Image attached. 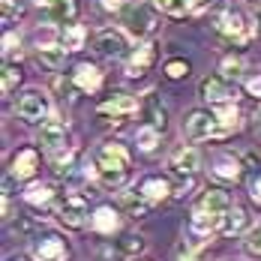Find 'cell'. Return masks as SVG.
<instances>
[{
	"label": "cell",
	"instance_id": "1",
	"mask_svg": "<svg viewBox=\"0 0 261 261\" xmlns=\"http://www.w3.org/2000/svg\"><path fill=\"white\" fill-rule=\"evenodd\" d=\"M129 147L123 144V141H108L99 147V153H96V165H99V171H129Z\"/></svg>",
	"mask_w": 261,
	"mask_h": 261
},
{
	"label": "cell",
	"instance_id": "2",
	"mask_svg": "<svg viewBox=\"0 0 261 261\" xmlns=\"http://www.w3.org/2000/svg\"><path fill=\"white\" fill-rule=\"evenodd\" d=\"M48 96L42 93V90H24L21 96H18V105H15V111H18V117H24L30 123H36V120H42L45 114H48Z\"/></svg>",
	"mask_w": 261,
	"mask_h": 261
},
{
	"label": "cell",
	"instance_id": "3",
	"mask_svg": "<svg viewBox=\"0 0 261 261\" xmlns=\"http://www.w3.org/2000/svg\"><path fill=\"white\" fill-rule=\"evenodd\" d=\"M183 129H186V135H189L192 141H204L210 135H219V120H216V114H210V111H192Z\"/></svg>",
	"mask_w": 261,
	"mask_h": 261
},
{
	"label": "cell",
	"instance_id": "4",
	"mask_svg": "<svg viewBox=\"0 0 261 261\" xmlns=\"http://www.w3.org/2000/svg\"><path fill=\"white\" fill-rule=\"evenodd\" d=\"M57 216H60L63 225L81 228V225L87 222V198H84V195H66V198L60 201V207H57Z\"/></svg>",
	"mask_w": 261,
	"mask_h": 261
},
{
	"label": "cell",
	"instance_id": "5",
	"mask_svg": "<svg viewBox=\"0 0 261 261\" xmlns=\"http://www.w3.org/2000/svg\"><path fill=\"white\" fill-rule=\"evenodd\" d=\"M216 27H219L231 42H237V45H243V42L252 36V27L246 24V18H243L240 12H234V9H225V12H222V18L216 21Z\"/></svg>",
	"mask_w": 261,
	"mask_h": 261
},
{
	"label": "cell",
	"instance_id": "6",
	"mask_svg": "<svg viewBox=\"0 0 261 261\" xmlns=\"http://www.w3.org/2000/svg\"><path fill=\"white\" fill-rule=\"evenodd\" d=\"M33 255L39 261H66L69 258V246H66V240H60L57 234H45V237H39V243L33 246Z\"/></svg>",
	"mask_w": 261,
	"mask_h": 261
},
{
	"label": "cell",
	"instance_id": "7",
	"mask_svg": "<svg viewBox=\"0 0 261 261\" xmlns=\"http://www.w3.org/2000/svg\"><path fill=\"white\" fill-rule=\"evenodd\" d=\"M201 96L213 105H228L234 99V90L228 87V79H222V75H207V79L201 81Z\"/></svg>",
	"mask_w": 261,
	"mask_h": 261
},
{
	"label": "cell",
	"instance_id": "8",
	"mask_svg": "<svg viewBox=\"0 0 261 261\" xmlns=\"http://www.w3.org/2000/svg\"><path fill=\"white\" fill-rule=\"evenodd\" d=\"M126 48H129V42H126V33L123 30L108 27V30H102L96 36V51L102 54V57H120Z\"/></svg>",
	"mask_w": 261,
	"mask_h": 261
},
{
	"label": "cell",
	"instance_id": "9",
	"mask_svg": "<svg viewBox=\"0 0 261 261\" xmlns=\"http://www.w3.org/2000/svg\"><path fill=\"white\" fill-rule=\"evenodd\" d=\"M153 57H156V45H150V42H141V45H138V48L129 54V60H126V75H129V79H141V75L150 69Z\"/></svg>",
	"mask_w": 261,
	"mask_h": 261
},
{
	"label": "cell",
	"instance_id": "10",
	"mask_svg": "<svg viewBox=\"0 0 261 261\" xmlns=\"http://www.w3.org/2000/svg\"><path fill=\"white\" fill-rule=\"evenodd\" d=\"M198 207L207 210V213H216V216H225L234 204H231V198H228V192H225V189L210 186V189H204V195H201V204H198Z\"/></svg>",
	"mask_w": 261,
	"mask_h": 261
},
{
	"label": "cell",
	"instance_id": "11",
	"mask_svg": "<svg viewBox=\"0 0 261 261\" xmlns=\"http://www.w3.org/2000/svg\"><path fill=\"white\" fill-rule=\"evenodd\" d=\"M63 138H66V123L63 120H42V126H39V144L42 147H48V150H57V147H63Z\"/></svg>",
	"mask_w": 261,
	"mask_h": 261
},
{
	"label": "cell",
	"instance_id": "12",
	"mask_svg": "<svg viewBox=\"0 0 261 261\" xmlns=\"http://www.w3.org/2000/svg\"><path fill=\"white\" fill-rule=\"evenodd\" d=\"M36 168H39V153H36L33 147L18 150L15 159H12V177H18V180L33 177V174H36Z\"/></svg>",
	"mask_w": 261,
	"mask_h": 261
},
{
	"label": "cell",
	"instance_id": "13",
	"mask_svg": "<svg viewBox=\"0 0 261 261\" xmlns=\"http://www.w3.org/2000/svg\"><path fill=\"white\" fill-rule=\"evenodd\" d=\"M168 168H171L177 177H192L195 168H198V153H195L192 147H180V150H174V156H171V162H168Z\"/></svg>",
	"mask_w": 261,
	"mask_h": 261
},
{
	"label": "cell",
	"instance_id": "14",
	"mask_svg": "<svg viewBox=\"0 0 261 261\" xmlns=\"http://www.w3.org/2000/svg\"><path fill=\"white\" fill-rule=\"evenodd\" d=\"M72 81H75V87H79V90L93 93V90H99V84H102V72H99L93 63H81L79 69L72 72Z\"/></svg>",
	"mask_w": 261,
	"mask_h": 261
},
{
	"label": "cell",
	"instance_id": "15",
	"mask_svg": "<svg viewBox=\"0 0 261 261\" xmlns=\"http://www.w3.org/2000/svg\"><path fill=\"white\" fill-rule=\"evenodd\" d=\"M126 30L135 33V36H144V33H150L153 30V15H150V9L147 6H135L126 12Z\"/></svg>",
	"mask_w": 261,
	"mask_h": 261
},
{
	"label": "cell",
	"instance_id": "16",
	"mask_svg": "<svg viewBox=\"0 0 261 261\" xmlns=\"http://www.w3.org/2000/svg\"><path fill=\"white\" fill-rule=\"evenodd\" d=\"M246 228H249V213L234 204V207L222 216V228H219V231H222V234H240V231H246Z\"/></svg>",
	"mask_w": 261,
	"mask_h": 261
},
{
	"label": "cell",
	"instance_id": "17",
	"mask_svg": "<svg viewBox=\"0 0 261 261\" xmlns=\"http://www.w3.org/2000/svg\"><path fill=\"white\" fill-rule=\"evenodd\" d=\"M138 192L150 201V204H156L162 198H168V192H171V183L165 180V177H147V180L138 186Z\"/></svg>",
	"mask_w": 261,
	"mask_h": 261
},
{
	"label": "cell",
	"instance_id": "18",
	"mask_svg": "<svg viewBox=\"0 0 261 261\" xmlns=\"http://www.w3.org/2000/svg\"><path fill=\"white\" fill-rule=\"evenodd\" d=\"M135 111V99L126 96V93H114L111 99H105L99 105V114H114V117H123V114H132Z\"/></svg>",
	"mask_w": 261,
	"mask_h": 261
},
{
	"label": "cell",
	"instance_id": "19",
	"mask_svg": "<svg viewBox=\"0 0 261 261\" xmlns=\"http://www.w3.org/2000/svg\"><path fill=\"white\" fill-rule=\"evenodd\" d=\"M192 231L195 234H210V231H216V228H222V216H216V213H207V210L195 207L192 213Z\"/></svg>",
	"mask_w": 261,
	"mask_h": 261
},
{
	"label": "cell",
	"instance_id": "20",
	"mask_svg": "<svg viewBox=\"0 0 261 261\" xmlns=\"http://www.w3.org/2000/svg\"><path fill=\"white\" fill-rule=\"evenodd\" d=\"M93 228L99 231V234H114L117 231V225H120V219H117V210L114 207H99L93 213Z\"/></svg>",
	"mask_w": 261,
	"mask_h": 261
},
{
	"label": "cell",
	"instance_id": "21",
	"mask_svg": "<svg viewBox=\"0 0 261 261\" xmlns=\"http://www.w3.org/2000/svg\"><path fill=\"white\" fill-rule=\"evenodd\" d=\"M36 60H39L42 66H48V69H60V66H63V60H66V48H63V45L39 48V51H36Z\"/></svg>",
	"mask_w": 261,
	"mask_h": 261
},
{
	"label": "cell",
	"instance_id": "22",
	"mask_svg": "<svg viewBox=\"0 0 261 261\" xmlns=\"http://www.w3.org/2000/svg\"><path fill=\"white\" fill-rule=\"evenodd\" d=\"M213 171H216V177H222V180H237L240 177V162L234 156H219L213 162Z\"/></svg>",
	"mask_w": 261,
	"mask_h": 261
},
{
	"label": "cell",
	"instance_id": "23",
	"mask_svg": "<svg viewBox=\"0 0 261 261\" xmlns=\"http://www.w3.org/2000/svg\"><path fill=\"white\" fill-rule=\"evenodd\" d=\"M84 27L81 24H66L63 27V36H60V45L66 48V51H79L81 45H84Z\"/></svg>",
	"mask_w": 261,
	"mask_h": 261
},
{
	"label": "cell",
	"instance_id": "24",
	"mask_svg": "<svg viewBox=\"0 0 261 261\" xmlns=\"http://www.w3.org/2000/svg\"><path fill=\"white\" fill-rule=\"evenodd\" d=\"M24 198L30 204H51L54 201V186H48V183H33L24 192Z\"/></svg>",
	"mask_w": 261,
	"mask_h": 261
},
{
	"label": "cell",
	"instance_id": "25",
	"mask_svg": "<svg viewBox=\"0 0 261 261\" xmlns=\"http://www.w3.org/2000/svg\"><path fill=\"white\" fill-rule=\"evenodd\" d=\"M51 9H54V18H57V21L72 24V21H75V15H79V0H57Z\"/></svg>",
	"mask_w": 261,
	"mask_h": 261
},
{
	"label": "cell",
	"instance_id": "26",
	"mask_svg": "<svg viewBox=\"0 0 261 261\" xmlns=\"http://www.w3.org/2000/svg\"><path fill=\"white\" fill-rule=\"evenodd\" d=\"M144 111H147V120H150V126H156L159 132L165 129V108L159 105V99L150 93L147 96V102H144Z\"/></svg>",
	"mask_w": 261,
	"mask_h": 261
},
{
	"label": "cell",
	"instance_id": "27",
	"mask_svg": "<svg viewBox=\"0 0 261 261\" xmlns=\"http://www.w3.org/2000/svg\"><path fill=\"white\" fill-rule=\"evenodd\" d=\"M120 204H123V210H129L132 216H144V213H147V207H150V201H147L141 192H126Z\"/></svg>",
	"mask_w": 261,
	"mask_h": 261
},
{
	"label": "cell",
	"instance_id": "28",
	"mask_svg": "<svg viewBox=\"0 0 261 261\" xmlns=\"http://www.w3.org/2000/svg\"><path fill=\"white\" fill-rule=\"evenodd\" d=\"M216 120H219V135L237 129V108H231V105H219Z\"/></svg>",
	"mask_w": 261,
	"mask_h": 261
},
{
	"label": "cell",
	"instance_id": "29",
	"mask_svg": "<svg viewBox=\"0 0 261 261\" xmlns=\"http://www.w3.org/2000/svg\"><path fill=\"white\" fill-rule=\"evenodd\" d=\"M135 141H138V147H141V150H153V147L159 144V129H156V126H150V123H147V126H138Z\"/></svg>",
	"mask_w": 261,
	"mask_h": 261
},
{
	"label": "cell",
	"instance_id": "30",
	"mask_svg": "<svg viewBox=\"0 0 261 261\" xmlns=\"http://www.w3.org/2000/svg\"><path fill=\"white\" fill-rule=\"evenodd\" d=\"M144 249V237H138V234H126L123 240H117V252L120 255H138Z\"/></svg>",
	"mask_w": 261,
	"mask_h": 261
},
{
	"label": "cell",
	"instance_id": "31",
	"mask_svg": "<svg viewBox=\"0 0 261 261\" xmlns=\"http://www.w3.org/2000/svg\"><path fill=\"white\" fill-rule=\"evenodd\" d=\"M18 81H21V69H18L15 63H6V66H3V84H0V90H3V93H12V90L18 87Z\"/></svg>",
	"mask_w": 261,
	"mask_h": 261
},
{
	"label": "cell",
	"instance_id": "32",
	"mask_svg": "<svg viewBox=\"0 0 261 261\" xmlns=\"http://www.w3.org/2000/svg\"><path fill=\"white\" fill-rule=\"evenodd\" d=\"M156 6L168 15H183V12H189L192 0H156Z\"/></svg>",
	"mask_w": 261,
	"mask_h": 261
},
{
	"label": "cell",
	"instance_id": "33",
	"mask_svg": "<svg viewBox=\"0 0 261 261\" xmlns=\"http://www.w3.org/2000/svg\"><path fill=\"white\" fill-rule=\"evenodd\" d=\"M243 249H246L252 258H261V225H258V228H252V231L246 234V240H243Z\"/></svg>",
	"mask_w": 261,
	"mask_h": 261
},
{
	"label": "cell",
	"instance_id": "34",
	"mask_svg": "<svg viewBox=\"0 0 261 261\" xmlns=\"http://www.w3.org/2000/svg\"><path fill=\"white\" fill-rule=\"evenodd\" d=\"M243 72V60L240 57H225L222 60V79H237Z\"/></svg>",
	"mask_w": 261,
	"mask_h": 261
},
{
	"label": "cell",
	"instance_id": "35",
	"mask_svg": "<svg viewBox=\"0 0 261 261\" xmlns=\"http://www.w3.org/2000/svg\"><path fill=\"white\" fill-rule=\"evenodd\" d=\"M126 174L129 171H99V177H102L105 186H123L126 183Z\"/></svg>",
	"mask_w": 261,
	"mask_h": 261
},
{
	"label": "cell",
	"instance_id": "36",
	"mask_svg": "<svg viewBox=\"0 0 261 261\" xmlns=\"http://www.w3.org/2000/svg\"><path fill=\"white\" fill-rule=\"evenodd\" d=\"M165 72H168L171 79H183V75L189 72V63H186V60H168V63H165Z\"/></svg>",
	"mask_w": 261,
	"mask_h": 261
},
{
	"label": "cell",
	"instance_id": "37",
	"mask_svg": "<svg viewBox=\"0 0 261 261\" xmlns=\"http://www.w3.org/2000/svg\"><path fill=\"white\" fill-rule=\"evenodd\" d=\"M36 42H39V48H51L54 45V27H39L36 30Z\"/></svg>",
	"mask_w": 261,
	"mask_h": 261
},
{
	"label": "cell",
	"instance_id": "38",
	"mask_svg": "<svg viewBox=\"0 0 261 261\" xmlns=\"http://www.w3.org/2000/svg\"><path fill=\"white\" fill-rule=\"evenodd\" d=\"M69 162H72V150H60V147H57V153H54V165H57V171H66Z\"/></svg>",
	"mask_w": 261,
	"mask_h": 261
},
{
	"label": "cell",
	"instance_id": "39",
	"mask_svg": "<svg viewBox=\"0 0 261 261\" xmlns=\"http://www.w3.org/2000/svg\"><path fill=\"white\" fill-rule=\"evenodd\" d=\"M15 42H18V36H15V33H6V39H3V51L9 54V51H12V45H15Z\"/></svg>",
	"mask_w": 261,
	"mask_h": 261
},
{
	"label": "cell",
	"instance_id": "40",
	"mask_svg": "<svg viewBox=\"0 0 261 261\" xmlns=\"http://www.w3.org/2000/svg\"><path fill=\"white\" fill-rule=\"evenodd\" d=\"M123 6V0H102V9H108V12H117Z\"/></svg>",
	"mask_w": 261,
	"mask_h": 261
},
{
	"label": "cell",
	"instance_id": "41",
	"mask_svg": "<svg viewBox=\"0 0 261 261\" xmlns=\"http://www.w3.org/2000/svg\"><path fill=\"white\" fill-rule=\"evenodd\" d=\"M246 87H249V93H252V96H261V79H252Z\"/></svg>",
	"mask_w": 261,
	"mask_h": 261
},
{
	"label": "cell",
	"instance_id": "42",
	"mask_svg": "<svg viewBox=\"0 0 261 261\" xmlns=\"http://www.w3.org/2000/svg\"><path fill=\"white\" fill-rule=\"evenodd\" d=\"M252 198H255V201H261V174L255 177V183H252Z\"/></svg>",
	"mask_w": 261,
	"mask_h": 261
},
{
	"label": "cell",
	"instance_id": "43",
	"mask_svg": "<svg viewBox=\"0 0 261 261\" xmlns=\"http://www.w3.org/2000/svg\"><path fill=\"white\" fill-rule=\"evenodd\" d=\"M36 3H42V6H54L57 0H36Z\"/></svg>",
	"mask_w": 261,
	"mask_h": 261
},
{
	"label": "cell",
	"instance_id": "44",
	"mask_svg": "<svg viewBox=\"0 0 261 261\" xmlns=\"http://www.w3.org/2000/svg\"><path fill=\"white\" fill-rule=\"evenodd\" d=\"M258 129H261V111H258Z\"/></svg>",
	"mask_w": 261,
	"mask_h": 261
},
{
	"label": "cell",
	"instance_id": "45",
	"mask_svg": "<svg viewBox=\"0 0 261 261\" xmlns=\"http://www.w3.org/2000/svg\"><path fill=\"white\" fill-rule=\"evenodd\" d=\"M258 21H261V9H258Z\"/></svg>",
	"mask_w": 261,
	"mask_h": 261
},
{
	"label": "cell",
	"instance_id": "46",
	"mask_svg": "<svg viewBox=\"0 0 261 261\" xmlns=\"http://www.w3.org/2000/svg\"><path fill=\"white\" fill-rule=\"evenodd\" d=\"M12 261H24V258H12Z\"/></svg>",
	"mask_w": 261,
	"mask_h": 261
}]
</instances>
